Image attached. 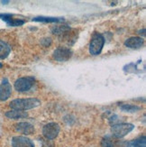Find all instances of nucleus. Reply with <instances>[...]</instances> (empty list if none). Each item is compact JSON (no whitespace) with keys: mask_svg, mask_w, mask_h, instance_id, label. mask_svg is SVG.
Returning a JSON list of instances; mask_svg holds the SVG:
<instances>
[{"mask_svg":"<svg viewBox=\"0 0 146 147\" xmlns=\"http://www.w3.org/2000/svg\"><path fill=\"white\" fill-rule=\"evenodd\" d=\"M60 36H61V39L62 42H67V44L71 45V44H73L75 42V41L77 40L78 34H76L75 30H72L71 28H69V30L64 32V33Z\"/></svg>","mask_w":146,"mask_h":147,"instance_id":"obj_12","label":"nucleus"},{"mask_svg":"<svg viewBox=\"0 0 146 147\" xmlns=\"http://www.w3.org/2000/svg\"><path fill=\"white\" fill-rule=\"evenodd\" d=\"M135 129V125L129 123H121V124H115L112 125L111 132L113 136L116 138H123L126 135H128L130 132Z\"/></svg>","mask_w":146,"mask_h":147,"instance_id":"obj_2","label":"nucleus"},{"mask_svg":"<svg viewBox=\"0 0 146 147\" xmlns=\"http://www.w3.org/2000/svg\"><path fill=\"white\" fill-rule=\"evenodd\" d=\"M5 116L10 119H21V118H26L28 117V113L20 110H11L5 112Z\"/></svg>","mask_w":146,"mask_h":147,"instance_id":"obj_14","label":"nucleus"},{"mask_svg":"<svg viewBox=\"0 0 146 147\" xmlns=\"http://www.w3.org/2000/svg\"><path fill=\"white\" fill-rule=\"evenodd\" d=\"M41 105V101L37 98H18L14 99L10 102V107L13 108V110H20L25 111L28 109H32L36 107H39Z\"/></svg>","mask_w":146,"mask_h":147,"instance_id":"obj_1","label":"nucleus"},{"mask_svg":"<svg viewBox=\"0 0 146 147\" xmlns=\"http://www.w3.org/2000/svg\"><path fill=\"white\" fill-rule=\"evenodd\" d=\"M12 93V87L8 80L5 78L3 79L1 84H0V100L5 101L7 100Z\"/></svg>","mask_w":146,"mask_h":147,"instance_id":"obj_9","label":"nucleus"},{"mask_svg":"<svg viewBox=\"0 0 146 147\" xmlns=\"http://www.w3.org/2000/svg\"><path fill=\"white\" fill-rule=\"evenodd\" d=\"M72 51L67 47H59L57 48L52 54L53 59L57 61H67L71 58Z\"/></svg>","mask_w":146,"mask_h":147,"instance_id":"obj_7","label":"nucleus"},{"mask_svg":"<svg viewBox=\"0 0 146 147\" xmlns=\"http://www.w3.org/2000/svg\"><path fill=\"white\" fill-rule=\"evenodd\" d=\"M1 3H3V4H6V3H9V1H4V0H2Z\"/></svg>","mask_w":146,"mask_h":147,"instance_id":"obj_20","label":"nucleus"},{"mask_svg":"<svg viewBox=\"0 0 146 147\" xmlns=\"http://www.w3.org/2000/svg\"><path fill=\"white\" fill-rule=\"evenodd\" d=\"M12 147H35L34 144L25 136H14L12 138Z\"/></svg>","mask_w":146,"mask_h":147,"instance_id":"obj_10","label":"nucleus"},{"mask_svg":"<svg viewBox=\"0 0 146 147\" xmlns=\"http://www.w3.org/2000/svg\"><path fill=\"white\" fill-rule=\"evenodd\" d=\"M60 133V125L57 123H49L45 125L42 128V135L44 137L52 140L58 136Z\"/></svg>","mask_w":146,"mask_h":147,"instance_id":"obj_6","label":"nucleus"},{"mask_svg":"<svg viewBox=\"0 0 146 147\" xmlns=\"http://www.w3.org/2000/svg\"><path fill=\"white\" fill-rule=\"evenodd\" d=\"M3 67V64H2V63H0V68H2Z\"/></svg>","mask_w":146,"mask_h":147,"instance_id":"obj_21","label":"nucleus"},{"mask_svg":"<svg viewBox=\"0 0 146 147\" xmlns=\"http://www.w3.org/2000/svg\"><path fill=\"white\" fill-rule=\"evenodd\" d=\"M129 142L121 138L107 136L103 138L101 142V147H128Z\"/></svg>","mask_w":146,"mask_h":147,"instance_id":"obj_5","label":"nucleus"},{"mask_svg":"<svg viewBox=\"0 0 146 147\" xmlns=\"http://www.w3.org/2000/svg\"><path fill=\"white\" fill-rule=\"evenodd\" d=\"M35 80L33 77H24L19 78L15 82V88L18 92H25L34 86Z\"/></svg>","mask_w":146,"mask_h":147,"instance_id":"obj_4","label":"nucleus"},{"mask_svg":"<svg viewBox=\"0 0 146 147\" xmlns=\"http://www.w3.org/2000/svg\"><path fill=\"white\" fill-rule=\"evenodd\" d=\"M34 22H42V23H61L64 21L63 17H48V16H38L33 19Z\"/></svg>","mask_w":146,"mask_h":147,"instance_id":"obj_15","label":"nucleus"},{"mask_svg":"<svg viewBox=\"0 0 146 147\" xmlns=\"http://www.w3.org/2000/svg\"><path fill=\"white\" fill-rule=\"evenodd\" d=\"M15 130L17 133L23 134L24 136L33 135L35 132L34 126L28 122H20L15 125Z\"/></svg>","mask_w":146,"mask_h":147,"instance_id":"obj_8","label":"nucleus"},{"mask_svg":"<svg viewBox=\"0 0 146 147\" xmlns=\"http://www.w3.org/2000/svg\"><path fill=\"white\" fill-rule=\"evenodd\" d=\"M69 28H71V27L68 26V25H57V26L52 28V34H54L61 35L63 33H64V32H66Z\"/></svg>","mask_w":146,"mask_h":147,"instance_id":"obj_19","label":"nucleus"},{"mask_svg":"<svg viewBox=\"0 0 146 147\" xmlns=\"http://www.w3.org/2000/svg\"><path fill=\"white\" fill-rule=\"evenodd\" d=\"M143 39L141 37H130L124 42V45L128 48L132 49H137L143 46Z\"/></svg>","mask_w":146,"mask_h":147,"instance_id":"obj_13","label":"nucleus"},{"mask_svg":"<svg viewBox=\"0 0 146 147\" xmlns=\"http://www.w3.org/2000/svg\"><path fill=\"white\" fill-rule=\"evenodd\" d=\"M11 48L7 43L0 40V60H4L9 55Z\"/></svg>","mask_w":146,"mask_h":147,"instance_id":"obj_16","label":"nucleus"},{"mask_svg":"<svg viewBox=\"0 0 146 147\" xmlns=\"http://www.w3.org/2000/svg\"><path fill=\"white\" fill-rule=\"evenodd\" d=\"M121 110L124 112H128V113H135L141 109L140 107L136 105H131V104H124L120 107Z\"/></svg>","mask_w":146,"mask_h":147,"instance_id":"obj_18","label":"nucleus"},{"mask_svg":"<svg viewBox=\"0 0 146 147\" xmlns=\"http://www.w3.org/2000/svg\"><path fill=\"white\" fill-rule=\"evenodd\" d=\"M0 18L10 26H20L24 24V20L20 18H15L14 16L10 14H0Z\"/></svg>","mask_w":146,"mask_h":147,"instance_id":"obj_11","label":"nucleus"},{"mask_svg":"<svg viewBox=\"0 0 146 147\" xmlns=\"http://www.w3.org/2000/svg\"><path fill=\"white\" fill-rule=\"evenodd\" d=\"M128 147H146V139L145 136H141L134 141L129 142Z\"/></svg>","mask_w":146,"mask_h":147,"instance_id":"obj_17","label":"nucleus"},{"mask_svg":"<svg viewBox=\"0 0 146 147\" xmlns=\"http://www.w3.org/2000/svg\"><path fill=\"white\" fill-rule=\"evenodd\" d=\"M105 44V38L104 36L96 33L94 34L92 38H91V42L89 44V53L92 55H98L100 54V53L102 52V49L104 47Z\"/></svg>","mask_w":146,"mask_h":147,"instance_id":"obj_3","label":"nucleus"}]
</instances>
